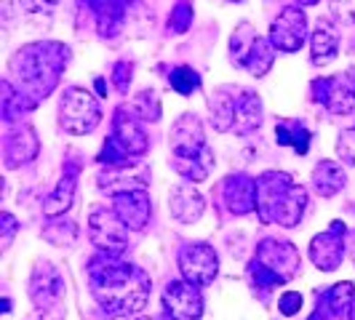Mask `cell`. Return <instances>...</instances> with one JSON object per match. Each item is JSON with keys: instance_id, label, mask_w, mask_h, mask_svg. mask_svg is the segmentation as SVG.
Masks as SVG:
<instances>
[{"instance_id": "6da1fadb", "label": "cell", "mask_w": 355, "mask_h": 320, "mask_svg": "<svg viewBox=\"0 0 355 320\" xmlns=\"http://www.w3.org/2000/svg\"><path fill=\"white\" fill-rule=\"evenodd\" d=\"M89 283L94 299L110 315L142 312L150 299V275L110 254H99L96 259H91Z\"/></svg>"}, {"instance_id": "7a4b0ae2", "label": "cell", "mask_w": 355, "mask_h": 320, "mask_svg": "<svg viewBox=\"0 0 355 320\" xmlns=\"http://www.w3.org/2000/svg\"><path fill=\"white\" fill-rule=\"evenodd\" d=\"M70 62V48L56 40L27 43L11 59V75L17 78V91L37 107L56 86Z\"/></svg>"}, {"instance_id": "3957f363", "label": "cell", "mask_w": 355, "mask_h": 320, "mask_svg": "<svg viewBox=\"0 0 355 320\" xmlns=\"http://www.w3.org/2000/svg\"><path fill=\"white\" fill-rule=\"evenodd\" d=\"M307 208V190L286 171H265L257 179V216L265 224L297 227Z\"/></svg>"}, {"instance_id": "277c9868", "label": "cell", "mask_w": 355, "mask_h": 320, "mask_svg": "<svg viewBox=\"0 0 355 320\" xmlns=\"http://www.w3.org/2000/svg\"><path fill=\"white\" fill-rule=\"evenodd\" d=\"M171 168L187 181H206L214 171V150L206 142L203 125L196 112H184L168 134Z\"/></svg>"}, {"instance_id": "5b68a950", "label": "cell", "mask_w": 355, "mask_h": 320, "mask_svg": "<svg viewBox=\"0 0 355 320\" xmlns=\"http://www.w3.org/2000/svg\"><path fill=\"white\" fill-rule=\"evenodd\" d=\"M302 256L288 240H262L249 265V278L259 288H275L300 275Z\"/></svg>"}, {"instance_id": "8992f818", "label": "cell", "mask_w": 355, "mask_h": 320, "mask_svg": "<svg viewBox=\"0 0 355 320\" xmlns=\"http://www.w3.org/2000/svg\"><path fill=\"white\" fill-rule=\"evenodd\" d=\"M150 150V139L144 134L142 121L128 109V107H118L115 118H112V136L105 142L102 152H99V163H105L107 168L112 166H128V163H139L134 158H142Z\"/></svg>"}, {"instance_id": "52a82bcc", "label": "cell", "mask_w": 355, "mask_h": 320, "mask_svg": "<svg viewBox=\"0 0 355 320\" xmlns=\"http://www.w3.org/2000/svg\"><path fill=\"white\" fill-rule=\"evenodd\" d=\"M230 62L238 70L251 72L254 78H265L272 70L275 48L270 37L257 35V30L249 21H241L230 37Z\"/></svg>"}, {"instance_id": "ba28073f", "label": "cell", "mask_w": 355, "mask_h": 320, "mask_svg": "<svg viewBox=\"0 0 355 320\" xmlns=\"http://www.w3.org/2000/svg\"><path fill=\"white\" fill-rule=\"evenodd\" d=\"M102 123V105L89 89L70 86L59 102V125L72 136H86Z\"/></svg>"}, {"instance_id": "9c48e42d", "label": "cell", "mask_w": 355, "mask_h": 320, "mask_svg": "<svg viewBox=\"0 0 355 320\" xmlns=\"http://www.w3.org/2000/svg\"><path fill=\"white\" fill-rule=\"evenodd\" d=\"M89 235L91 243L102 254H110V256H121L128 249V227L123 224V219L115 213V208H107V206L91 208Z\"/></svg>"}, {"instance_id": "30bf717a", "label": "cell", "mask_w": 355, "mask_h": 320, "mask_svg": "<svg viewBox=\"0 0 355 320\" xmlns=\"http://www.w3.org/2000/svg\"><path fill=\"white\" fill-rule=\"evenodd\" d=\"M313 99L326 105L331 115H347L355 109V67L337 78H318L313 80Z\"/></svg>"}, {"instance_id": "8fae6325", "label": "cell", "mask_w": 355, "mask_h": 320, "mask_svg": "<svg viewBox=\"0 0 355 320\" xmlns=\"http://www.w3.org/2000/svg\"><path fill=\"white\" fill-rule=\"evenodd\" d=\"M307 40V14L302 6H286L270 24V43L275 51L297 53Z\"/></svg>"}, {"instance_id": "7c38bea8", "label": "cell", "mask_w": 355, "mask_h": 320, "mask_svg": "<svg viewBox=\"0 0 355 320\" xmlns=\"http://www.w3.org/2000/svg\"><path fill=\"white\" fill-rule=\"evenodd\" d=\"M182 278L193 285H209L219 275V256L209 243H187L179 251Z\"/></svg>"}, {"instance_id": "4fadbf2b", "label": "cell", "mask_w": 355, "mask_h": 320, "mask_svg": "<svg viewBox=\"0 0 355 320\" xmlns=\"http://www.w3.org/2000/svg\"><path fill=\"white\" fill-rule=\"evenodd\" d=\"M30 296L40 312L56 310L64 299V278L51 262H37L30 278Z\"/></svg>"}, {"instance_id": "5bb4252c", "label": "cell", "mask_w": 355, "mask_h": 320, "mask_svg": "<svg viewBox=\"0 0 355 320\" xmlns=\"http://www.w3.org/2000/svg\"><path fill=\"white\" fill-rule=\"evenodd\" d=\"M96 184H99V190L110 193L112 197L123 195V193L147 190L150 168L144 166L142 160L139 163H128V166H112V168H107L96 177Z\"/></svg>"}, {"instance_id": "9a60e30c", "label": "cell", "mask_w": 355, "mask_h": 320, "mask_svg": "<svg viewBox=\"0 0 355 320\" xmlns=\"http://www.w3.org/2000/svg\"><path fill=\"white\" fill-rule=\"evenodd\" d=\"M163 304L171 320H200L203 318V296L198 285L187 281H171L163 291Z\"/></svg>"}, {"instance_id": "2e32d148", "label": "cell", "mask_w": 355, "mask_h": 320, "mask_svg": "<svg viewBox=\"0 0 355 320\" xmlns=\"http://www.w3.org/2000/svg\"><path fill=\"white\" fill-rule=\"evenodd\" d=\"M310 259L323 272H334L345 259V224L331 222V227L313 238L310 243Z\"/></svg>"}, {"instance_id": "e0dca14e", "label": "cell", "mask_w": 355, "mask_h": 320, "mask_svg": "<svg viewBox=\"0 0 355 320\" xmlns=\"http://www.w3.org/2000/svg\"><path fill=\"white\" fill-rule=\"evenodd\" d=\"M40 150L37 142V134L33 125H17L6 134V142H3V158H6V168H17L21 163L33 160Z\"/></svg>"}, {"instance_id": "ac0fdd59", "label": "cell", "mask_w": 355, "mask_h": 320, "mask_svg": "<svg viewBox=\"0 0 355 320\" xmlns=\"http://www.w3.org/2000/svg\"><path fill=\"white\" fill-rule=\"evenodd\" d=\"M168 211L179 224H196L206 211V200L190 181H182L168 193Z\"/></svg>"}, {"instance_id": "d6986e66", "label": "cell", "mask_w": 355, "mask_h": 320, "mask_svg": "<svg viewBox=\"0 0 355 320\" xmlns=\"http://www.w3.org/2000/svg\"><path fill=\"white\" fill-rule=\"evenodd\" d=\"M112 208L115 213L123 219V224L128 230H144L147 222H150V213H153V203L147 190H137V193H123V195L112 197Z\"/></svg>"}, {"instance_id": "ffe728a7", "label": "cell", "mask_w": 355, "mask_h": 320, "mask_svg": "<svg viewBox=\"0 0 355 320\" xmlns=\"http://www.w3.org/2000/svg\"><path fill=\"white\" fill-rule=\"evenodd\" d=\"M225 203L235 216H243L257 208V179L246 177V174H235V177L225 179L222 187Z\"/></svg>"}, {"instance_id": "44dd1931", "label": "cell", "mask_w": 355, "mask_h": 320, "mask_svg": "<svg viewBox=\"0 0 355 320\" xmlns=\"http://www.w3.org/2000/svg\"><path fill=\"white\" fill-rule=\"evenodd\" d=\"M243 86H219L211 91L209 96V109H211V123L216 131H232L235 125V107H238V96H241Z\"/></svg>"}, {"instance_id": "7402d4cb", "label": "cell", "mask_w": 355, "mask_h": 320, "mask_svg": "<svg viewBox=\"0 0 355 320\" xmlns=\"http://www.w3.org/2000/svg\"><path fill=\"white\" fill-rule=\"evenodd\" d=\"M310 51H313L310 59H313L315 67H326V64H331L337 59L339 33L331 19H318V24H315V30L310 35Z\"/></svg>"}, {"instance_id": "603a6c76", "label": "cell", "mask_w": 355, "mask_h": 320, "mask_svg": "<svg viewBox=\"0 0 355 320\" xmlns=\"http://www.w3.org/2000/svg\"><path fill=\"white\" fill-rule=\"evenodd\" d=\"M75 187H78V166H75V163H67V166H64V174H62L59 184H56V190L43 200V213H46L49 219L64 216V211L70 208L72 200H75Z\"/></svg>"}, {"instance_id": "cb8c5ba5", "label": "cell", "mask_w": 355, "mask_h": 320, "mask_svg": "<svg viewBox=\"0 0 355 320\" xmlns=\"http://www.w3.org/2000/svg\"><path fill=\"white\" fill-rule=\"evenodd\" d=\"M91 11L96 17V27H99V35L112 37L121 33L123 27V17L131 6V0H89Z\"/></svg>"}, {"instance_id": "d4e9b609", "label": "cell", "mask_w": 355, "mask_h": 320, "mask_svg": "<svg viewBox=\"0 0 355 320\" xmlns=\"http://www.w3.org/2000/svg\"><path fill=\"white\" fill-rule=\"evenodd\" d=\"M259 125H262V99H259V94H254L251 89H241L232 131L238 136H249Z\"/></svg>"}, {"instance_id": "484cf974", "label": "cell", "mask_w": 355, "mask_h": 320, "mask_svg": "<svg viewBox=\"0 0 355 320\" xmlns=\"http://www.w3.org/2000/svg\"><path fill=\"white\" fill-rule=\"evenodd\" d=\"M345 168L339 166L337 160H320L318 166L313 168V187L320 197H334L337 193L345 190Z\"/></svg>"}, {"instance_id": "4316f807", "label": "cell", "mask_w": 355, "mask_h": 320, "mask_svg": "<svg viewBox=\"0 0 355 320\" xmlns=\"http://www.w3.org/2000/svg\"><path fill=\"white\" fill-rule=\"evenodd\" d=\"M275 139H278V144L291 147L294 152L304 155V152L310 150L313 134L307 131V125H304L302 121H278V123H275Z\"/></svg>"}, {"instance_id": "83f0119b", "label": "cell", "mask_w": 355, "mask_h": 320, "mask_svg": "<svg viewBox=\"0 0 355 320\" xmlns=\"http://www.w3.org/2000/svg\"><path fill=\"white\" fill-rule=\"evenodd\" d=\"M326 302H329V310H331V315L337 320H350L355 307V285L350 281L337 283L326 294Z\"/></svg>"}, {"instance_id": "f1b7e54d", "label": "cell", "mask_w": 355, "mask_h": 320, "mask_svg": "<svg viewBox=\"0 0 355 320\" xmlns=\"http://www.w3.org/2000/svg\"><path fill=\"white\" fill-rule=\"evenodd\" d=\"M43 240H49L51 246L67 249V246H72V243L78 240V224H75L72 219H59V216H56L51 224L43 227Z\"/></svg>"}, {"instance_id": "f546056e", "label": "cell", "mask_w": 355, "mask_h": 320, "mask_svg": "<svg viewBox=\"0 0 355 320\" xmlns=\"http://www.w3.org/2000/svg\"><path fill=\"white\" fill-rule=\"evenodd\" d=\"M168 86L177 91L179 96H190L193 91L200 89V75L187 64H179L168 72Z\"/></svg>"}, {"instance_id": "4dcf8cb0", "label": "cell", "mask_w": 355, "mask_h": 320, "mask_svg": "<svg viewBox=\"0 0 355 320\" xmlns=\"http://www.w3.org/2000/svg\"><path fill=\"white\" fill-rule=\"evenodd\" d=\"M128 109L139 118V121H160V99L155 91H142L139 96H134V102H128Z\"/></svg>"}, {"instance_id": "1f68e13d", "label": "cell", "mask_w": 355, "mask_h": 320, "mask_svg": "<svg viewBox=\"0 0 355 320\" xmlns=\"http://www.w3.org/2000/svg\"><path fill=\"white\" fill-rule=\"evenodd\" d=\"M190 24H193V3L190 0H179L177 8L171 11V19H168V30L174 35H182V33H187Z\"/></svg>"}, {"instance_id": "d6a6232c", "label": "cell", "mask_w": 355, "mask_h": 320, "mask_svg": "<svg viewBox=\"0 0 355 320\" xmlns=\"http://www.w3.org/2000/svg\"><path fill=\"white\" fill-rule=\"evenodd\" d=\"M329 6L342 24H355V0H329Z\"/></svg>"}, {"instance_id": "836d02e7", "label": "cell", "mask_w": 355, "mask_h": 320, "mask_svg": "<svg viewBox=\"0 0 355 320\" xmlns=\"http://www.w3.org/2000/svg\"><path fill=\"white\" fill-rule=\"evenodd\" d=\"M337 152L345 163H355V128H347L339 134Z\"/></svg>"}, {"instance_id": "e575fe53", "label": "cell", "mask_w": 355, "mask_h": 320, "mask_svg": "<svg viewBox=\"0 0 355 320\" xmlns=\"http://www.w3.org/2000/svg\"><path fill=\"white\" fill-rule=\"evenodd\" d=\"M24 14H51L59 6V0H17Z\"/></svg>"}, {"instance_id": "d590c367", "label": "cell", "mask_w": 355, "mask_h": 320, "mask_svg": "<svg viewBox=\"0 0 355 320\" xmlns=\"http://www.w3.org/2000/svg\"><path fill=\"white\" fill-rule=\"evenodd\" d=\"M281 312H284L286 318H291V315H297L300 310H302V294H297V291H286L284 296H281Z\"/></svg>"}, {"instance_id": "8d00e7d4", "label": "cell", "mask_w": 355, "mask_h": 320, "mask_svg": "<svg viewBox=\"0 0 355 320\" xmlns=\"http://www.w3.org/2000/svg\"><path fill=\"white\" fill-rule=\"evenodd\" d=\"M0 230H3V249H8L11 243H14V235L19 232V224H17V219L11 216V213H3L0 216Z\"/></svg>"}, {"instance_id": "74e56055", "label": "cell", "mask_w": 355, "mask_h": 320, "mask_svg": "<svg viewBox=\"0 0 355 320\" xmlns=\"http://www.w3.org/2000/svg\"><path fill=\"white\" fill-rule=\"evenodd\" d=\"M131 64L128 62H118L115 64V75H112V83H115V89L121 91V94H125L128 91V83H131Z\"/></svg>"}, {"instance_id": "f35d334b", "label": "cell", "mask_w": 355, "mask_h": 320, "mask_svg": "<svg viewBox=\"0 0 355 320\" xmlns=\"http://www.w3.org/2000/svg\"><path fill=\"white\" fill-rule=\"evenodd\" d=\"M307 320H329V318H326V315H323V312H320V310H318L315 315H310V318H307Z\"/></svg>"}, {"instance_id": "ab89813d", "label": "cell", "mask_w": 355, "mask_h": 320, "mask_svg": "<svg viewBox=\"0 0 355 320\" xmlns=\"http://www.w3.org/2000/svg\"><path fill=\"white\" fill-rule=\"evenodd\" d=\"M302 6H313V3H318V0H300Z\"/></svg>"}, {"instance_id": "60d3db41", "label": "cell", "mask_w": 355, "mask_h": 320, "mask_svg": "<svg viewBox=\"0 0 355 320\" xmlns=\"http://www.w3.org/2000/svg\"><path fill=\"white\" fill-rule=\"evenodd\" d=\"M139 320H153V318H139Z\"/></svg>"}, {"instance_id": "b9f144b4", "label": "cell", "mask_w": 355, "mask_h": 320, "mask_svg": "<svg viewBox=\"0 0 355 320\" xmlns=\"http://www.w3.org/2000/svg\"><path fill=\"white\" fill-rule=\"evenodd\" d=\"M353 318H355V307H353Z\"/></svg>"}]
</instances>
